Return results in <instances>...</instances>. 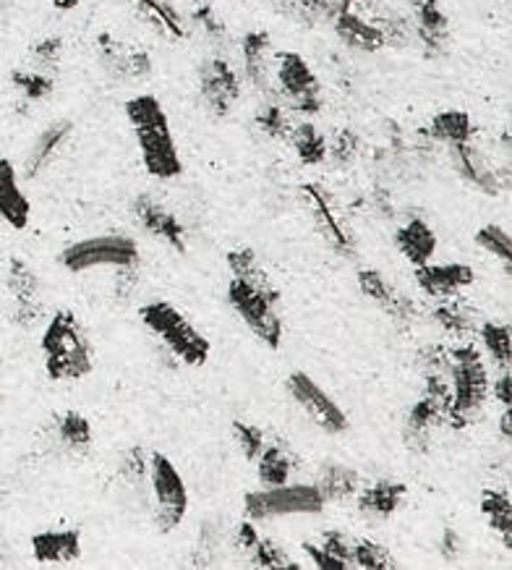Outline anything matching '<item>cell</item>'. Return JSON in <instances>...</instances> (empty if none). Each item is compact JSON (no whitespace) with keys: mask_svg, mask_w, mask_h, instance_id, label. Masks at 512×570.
<instances>
[{"mask_svg":"<svg viewBox=\"0 0 512 570\" xmlns=\"http://www.w3.org/2000/svg\"><path fill=\"white\" fill-rule=\"evenodd\" d=\"M32 217V205L21 189L19 170L9 157H0V220L13 230H24Z\"/></svg>","mask_w":512,"mask_h":570,"instance_id":"cell-21","label":"cell"},{"mask_svg":"<svg viewBox=\"0 0 512 570\" xmlns=\"http://www.w3.org/2000/svg\"><path fill=\"white\" fill-rule=\"evenodd\" d=\"M60 265L69 273H89V269L100 267H131L139 265V244L120 234L81 238V242L66 246L60 252Z\"/></svg>","mask_w":512,"mask_h":570,"instance_id":"cell-7","label":"cell"},{"mask_svg":"<svg viewBox=\"0 0 512 570\" xmlns=\"http://www.w3.org/2000/svg\"><path fill=\"white\" fill-rule=\"evenodd\" d=\"M73 124L60 118V121H52L48 129L40 131V137L35 139V145L29 147V153L24 157V178L35 181L40 178L45 170L50 168L52 160L60 155V149L66 147V141L71 139Z\"/></svg>","mask_w":512,"mask_h":570,"instance_id":"cell-22","label":"cell"},{"mask_svg":"<svg viewBox=\"0 0 512 570\" xmlns=\"http://www.w3.org/2000/svg\"><path fill=\"white\" fill-rule=\"evenodd\" d=\"M32 554L37 562H73L81 558L79 529L37 531L32 537Z\"/></svg>","mask_w":512,"mask_h":570,"instance_id":"cell-25","label":"cell"},{"mask_svg":"<svg viewBox=\"0 0 512 570\" xmlns=\"http://www.w3.org/2000/svg\"><path fill=\"white\" fill-rule=\"evenodd\" d=\"M228 267L233 281L228 285V302L244 325L269 348H280L283 320H280V291L275 288L273 277L259 265L254 249L228 252Z\"/></svg>","mask_w":512,"mask_h":570,"instance_id":"cell-1","label":"cell"},{"mask_svg":"<svg viewBox=\"0 0 512 570\" xmlns=\"http://www.w3.org/2000/svg\"><path fill=\"white\" fill-rule=\"evenodd\" d=\"M92 424L79 411H66L52 422V442L66 455H87L92 448Z\"/></svg>","mask_w":512,"mask_h":570,"instance_id":"cell-28","label":"cell"},{"mask_svg":"<svg viewBox=\"0 0 512 570\" xmlns=\"http://www.w3.org/2000/svg\"><path fill=\"white\" fill-rule=\"evenodd\" d=\"M450 157H453L457 176H461L465 184H471L473 189L484 191L489 197H496V194L510 189V168L496 170L494 165L489 163V157L481 153L473 141L453 145L450 147Z\"/></svg>","mask_w":512,"mask_h":570,"instance_id":"cell-15","label":"cell"},{"mask_svg":"<svg viewBox=\"0 0 512 570\" xmlns=\"http://www.w3.org/2000/svg\"><path fill=\"white\" fill-rule=\"evenodd\" d=\"M256 126H259L269 139H280V141H288L293 131L291 112L285 110L277 100H269L265 108L259 110V116H256Z\"/></svg>","mask_w":512,"mask_h":570,"instance_id":"cell-42","label":"cell"},{"mask_svg":"<svg viewBox=\"0 0 512 570\" xmlns=\"http://www.w3.org/2000/svg\"><path fill=\"white\" fill-rule=\"evenodd\" d=\"M233 438H236V445L240 453H244L246 461H256L259 459L262 448H265V432L259 430V426L254 424H246V422H233Z\"/></svg>","mask_w":512,"mask_h":570,"instance_id":"cell-46","label":"cell"},{"mask_svg":"<svg viewBox=\"0 0 512 570\" xmlns=\"http://www.w3.org/2000/svg\"><path fill=\"white\" fill-rule=\"evenodd\" d=\"M217 552H220V531H217L213 521H207L199 531L197 544H194L191 562L197 568H213L217 560Z\"/></svg>","mask_w":512,"mask_h":570,"instance_id":"cell-44","label":"cell"},{"mask_svg":"<svg viewBox=\"0 0 512 570\" xmlns=\"http://www.w3.org/2000/svg\"><path fill=\"white\" fill-rule=\"evenodd\" d=\"M419 362L424 377H450V364H453V358H450V348L440 346V343L421 351Z\"/></svg>","mask_w":512,"mask_h":570,"instance_id":"cell-48","label":"cell"},{"mask_svg":"<svg viewBox=\"0 0 512 570\" xmlns=\"http://www.w3.org/2000/svg\"><path fill=\"white\" fill-rule=\"evenodd\" d=\"M434 322L453 337H469L473 335V330L479 327L476 309H473L463 296L444 298V302L434 309Z\"/></svg>","mask_w":512,"mask_h":570,"instance_id":"cell-33","label":"cell"},{"mask_svg":"<svg viewBox=\"0 0 512 570\" xmlns=\"http://www.w3.org/2000/svg\"><path fill=\"white\" fill-rule=\"evenodd\" d=\"M126 118L131 126L145 170L157 181H173L184 174L173 126L163 102L155 95H137L126 102Z\"/></svg>","mask_w":512,"mask_h":570,"instance_id":"cell-2","label":"cell"},{"mask_svg":"<svg viewBox=\"0 0 512 570\" xmlns=\"http://www.w3.org/2000/svg\"><path fill=\"white\" fill-rule=\"evenodd\" d=\"M481 341L500 370H510L512 362V330L510 322H484L481 325Z\"/></svg>","mask_w":512,"mask_h":570,"instance_id":"cell-37","label":"cell"},{"mask_svg":"<svg viewBox=\"0 0 512 570\" xmlns=\"http://www.w3.org/2000/svg\"><path fill=\"white\" fill-rule=\"evenodd\" d=\"M405 494H408V487L393 482V479H382L358 494V513L372 521H387L403 505Z\"/></svg>","mask_w":512,"mask_h":570,"instance_id":"cell-24","label":"cell"},{"mask_svg":"<svg viewBox=\"0 0 512 570\" xmlns=\"http://www.w3.org/2000/svg\"><path fill=\"white\" fill-rule=\"evenodd\" d=\"M254 463H256V471H259V482L265 487L288 484L293 471H296V455H293L291 448L280 440L265 442L259 459Z\"/></svg>","mask_w":512,"mask_h":570,"instance_id":"cell-29","label":"cell"},{"mask_svg":"<svg viewBox=\"0 0 512 570\" xmlns=\"http://www.w3.org/2000/svg\"><path fill=\"white\" fill-rule=\"evenodd\" d=\"M97 56L102 69L116 81H141L152 73V58L147 50L120 42L110 35L97 37Z\"/></svg>","mask_w":512,"mask_h":570,"instance_id":"cell-16","label":"cell"},{"mask_svg":"<svg viewBox=\"0 0 512 570\" xmlns=\"http://www.w3.org/2000/svg\"><path fill=\"white\" fill-rule=\"evenodd\" d=\"M494 395L504 409L512 406V374H510V370H502L500 380H496V385H494Z\"/></svg>","mask_w":512,"mask_h":570,"instance_id":"cell-53","label":"cell"},{"mask_svg":"<svg viewBox=\"0 0 512 570\" xmlns=\"http://www.w3.org/2000/svg\"><path fill=\"white\" fill-rule=\"evenodd\" d=\"M424 395L413 403L403 430V442L413 453H426L432 434L447 424L450 397H453L450 377H424Z\"/></svg>","mask_w":512,"mask_h":570,"instance_id":"cell-9","label":"cell"},{"mask_svg":"<svg viewBox=\"0 0 512 570\" xmlns=\"http://www.w3.org/2000/svg\"><path fill=\"white\" fill-rule=\"evenodd\" d=\"M500 432H502V438H512V411H510V406L504 409V414H502V419H500Z\"/></svg>","mask_w":512,"mask_h":570,"instance_id":"cell-55","label":"cell"},{"mask_svg":"<svg viewBox=\"0 0 512 570\" xmlns=\"http://www.w3.org/2000/svg\"><path fill=\"white\" fill-rule=\"evenodd\" d=\"M194 24H197L215 45H223L228 40V29H225V24L217 19V13L209 9V6H201V9L194 11Z\"/></svg>","mask_w":512,"mask_h":570,"instance_id":"cell-49","label":"cell"},{"mask_svg":"<svg viewBox=\"0 0 512 570\" xmlns=\"http://www.w3.org/2000/svg\"><path fill=\"white\" fill-rule=\"evenodd\" d=\"M139 288V265H131V267H120L118 269V281H116V296L120 302H128V298H134Z\"/></svg>","mask_w":512,"mask_h":570,"instance_id":"cell-50","label":"cell"},{"mask_svg":"<svg viewBox=\"0 0 512 570\" xmlns=\"http://www.w3.org/2000/svg\"><path fill=\"white\" fill-rule=\"evenodd\" d=\"M351 558H353V568H364V570H393L397 568V562L393 558V552L380 542H372V539H358V542L351 544Z\"/></svg>","mask_w":512,"mask_h":570,"instance_id":"cell-40","label":"cell"},{"mask_svg":"<svg viewBox=\"0 0 512 570\" xmlns=\"http://www.w3.org/2000/svg\"><path fill=\"white\" fill-rule=\"evenodd\" d=\"M6 288L11 296V320L19 327H35L45 317L40 275L24 259L13 257L6 273Z\"/></svg>","mask_w":512,"mask_h":570,"instance_id":"cell-13","label":"cell"},{"mask_svg":"<svg viewBox=\"0 0 512 570\" xmlns=\"http://www.w3.org/2000/svg\"><path fill=\"white\" fill-rule=\"evenodd\" d=\"M325 508L314 484H280L248 492L244 498L246 519L254 523L285 519V515H316Z\"/></svg>","mask_w":512,"mask_h":570,"instance_id":"cell-6","label":"cell"},{"mask_svg":"<svg viewBox=\"0 0 512 570\" xmlns=\"http://www.w3.org/2000/svg\"><path fill=\"white\" fill-rule=\"evenodd\" d=\"M450 358H453V364H450L453 397H450L447 424L453 430H465L484 409L489 395V372L479 348L471 346V343L450 348Z\"/></svg>","mask_w":512,"mask_h":570,"instance_id":"cell-4","label":"cell"},{"mask_svg":"<svg viewBox=\"0 0 512 570\" xmlns=\"http://www.w3.org/2000/svg\"><path fill=\"white\" fill-rule=\"evenodd\" d=\"M301 194H304L308 213H312L314 228L319 230V236L325 238L329 249L341 254V257H353V254H356V236H353V230L345 225L343 215L337 213L333 194L319 184L301 186Z\"/></svg>","mask_w":512,"mask_h":570,"instance_id":"cell-12","label":"cell"},{"mask_svg":"<svg viewBox=\"0 0 512 570\" xmlns=\"http://www.w3.org/2000/svg\"><path fill=\"white\" fill-rule=\"evenodd\" d=\"M149 487L155 494V523L160 534H170L188 513V490L184 476L168 455H149Z\"/></svg>","mask_w":512,"mask_h":570,"instance_id":"cell-10","label":"cell"},{"mask_svg":"<svg viewBox=\"0 0 512 570\" xmlns=\"http://www.w3.org/2000/svg\"><path fill=\"white\" fill-rule=\"evenodd\" d=\"M288 141L296 149L298 160L304 165H319L327 160V139L322 137L314 124H298L293 126Z\"/></svg>","mask_w":512,"mask_h":570,"instance_id":"cell-36","label":"cell"},{"mask_svg":"<svg viewBox=\"0 0 512 570\" xmlns=\"http://www.w3.org/2000/svg\"><path fill=\"white\" fill-rule=\"evenodd\" d=\"M60 58H63V40L60 37H45V40L35 42L32 50H29L32 69L50 73V77L58 71Z\"/></svg>","mask_w":512,"mask_h":570,"instance_id":"cell-43","label":"cell"},{"mask_svg":"<svg viewBox=\"0 0 512 570\" xmlns=\"http://www.w3.org/2000/svg\"><path fill=\"white\" fill-rule=\"evenodd\" d=\"M461 550H463V542H461V537H457V531L444 529V537H442V554H444V558L457 560Z\"/></svg>","mask_w":512,"mask_h":570,"instance_id":"cell-54","label":"cell"},{"mask_svg":"<svg viewBox=\"0 0 512 570\" xmlns=\"http://www.w3.org/2000/svg\"><path fill=\"white\" fill-rule=\"evenodd\" d=\"M256 539H259V531H256V523L254 521H244L236 531V544L240 547V550L248 552L254 547Z\"/></svg>","mask_w":512,"mask_h":570,"instance_id":"cell-52","label":"cell"},{"mask_svg":"<svg viewBox=\"0 0 512 570\" xmlns=\"http://www.w3.org/2000/svg\"><path fill=\"white\" fill-rule=\"evenodd\" d=\"M273 79L275 89H280L283 100L291 105V110L301 116H316L322 110V87L312 66L304 56L293 50H277L273 58Z\"/></svg>","mask_w":512,"mask_h":570,"instance_id":"cell-8","label":"cell"},{"mask_svg":"<svg viewBox=\"0 0 512 570\" xmlns=\"http://www.w3.org/2000/svg\"><path fill=\"white\" fill-rule=\"evenodd\" d=\"M11 85L17 89L19 97L24 102H42L45 97L52 95V77L45 71H37L29 66V69H17L11 73Z\"/></svg>","mask_w":512,"mask_h":570,"instance_id":"cell-39","label":"cell"},{"mask_svg":"<svg viewBox=\"0 0 512 570\" xmlns=\"http://www.w3.org/2000/svg\"><path fill=\"white\" fill-rule=\"evenodd\" d=\"M137 9V13L147 24H152L157 32L170 37V40H186L188 29L186 21L180 19L176 6L170 0H128Z\"/></svg>","mask_w":512,"mask_h":570,"instance_id":"cell-31","label":"cell"},{"mask_svg":"<svg viewBox=\"0 0 512 570\" xmlns=\"http://www.w3.org/2000/svg\"><path fill=\"white\" fill-rule=\"evenodd\" d=\"M476 244L481 249H486L489 254H494L496 259H502L504 265H510L512 259V242L510 234L500 225H484V228L476 234Z\"/></svg>","mask_w":512,"mask_h":570,"instance_id":"cell-45","label":"cell"},{"mask_svg":"<svg viewBox=\"0 0 512 570\" xmlns=\"http://www.w3.org/2000/svg\"><path fill=\"white\" fill-rule=\"evenodd\" d=\"M358 149H361V139L351 129L337 131L335 139L327 141V157L335 165H343V168H345V165H351L353 160H356Z\"/></svg>","mask_w":512,"mask_h":570,"instance_id":"cell-47","label":"cell"},{"mask_svg":"<svg viewBox=\"0 0 512 570\" xmlns=\"http://www.w3.org/2000/svg\"><path fill=\"white\" fill-rule=\"evenodd\" d=\"M358 288L368 302H374L384 314H390L401 327L411 325V322L416 320V306H413L411 298L403 296L401 291H397L382 273H376V269H361Z\"/></svg>","mask_w":512,"mask_h":570,"instance_id":"cell-18","label":"cell"},{"mask_svg":"<svg viewBox=\"0 0 512 570\" xmlns=\"http://www.w3.org/2000/svg\"><path fill=\"white\" fill-rule=\"evenodd\" d=\"M131 209L134 215H137V223L147 230V234L160 238V242L173 246V249L180 254L186 252V228L170 209H165L160 205V202L147 197V194H139Z\"/></svg>","mask_w":512,"mask_h":570,"instance_id":"cell-19","label":"cell"},{"mask_svg":"<svg viewBox=\"0 0 512 570\" xmlns=\"http://www.w3.org/2000/svg\"><path fill=\"white\" fill-rule=\"evenodd\" d=\"M81 0H52V6H56L58 11H73Z\"/></svg>","mask_w":512,"mask_h":570,"instance_id":"cell-56","label":"cell"},{"mask_svg":"<svg viewBox=\"0 0 512 570\" xmlns=\"http://www.w3.org/2000/svg\"><path fill=\"white\" fill-rule=\"evenodd\" d=\"M275 9L285 13V17H291L293 21H304V24H308L312 21V3L308 0H273Z\"/></svg>","mask_w":512,"mask_h":570,"instance_id":"cell-51","label":"cell"},{"mask_svg":"<svg viewBox=\"0 0 512 570\" xmlns=\"http://www.w3.org/2000/svg\"><path fill=\"white\" fill-rule=\"evenodd\" d=\"M314 487L319 490L322 500L325 502H345L351 500L353 494H358L361 476L358 471H353L351 466H343V463H327Z\"/></svg>","mask_w":512,"mask_h":570,"instance_id":"cell-32","label":"cell"},{"mask_svg":"<svg viewBox=\"0 0 512 570\" xmlns=\"http://www.w3.org/2000/svg\"><path fill=\"white\" fill-rule=\"evenodd\" d=\"M351 539L341 531H327V534H322L319 542H306L304 552L322 570H351Z\"/></svg>","mask_w":512,"mask_h":570,"instance_id":"cell-30","label":"cell"},{"mask_svg":"<svg viewBox=\"0 0 512 570\" xmlns=\"http://www.w3.org/2000/svg\"><path fill=\"white\" fill-rule=\"evenodd\" d=\"M335 24V32L341 40L348 45L353 50H364V52H374V50H382L384 45H387V37L380 29L376 21H368L366 17H361L356 13V9H345L337 13L333 19Z\"/></svg>","mask_w":512,"mask_h":570,"instance_id":"cell-23","label":"cell"},{"mask_svg":"<svg viewBox=\"0 0 512 570\" xmlns=\"http://www.w3.org/2000/svg\"><path fill=\"white\" fill-rule=\"evenodd\" d=\"M293 403L327 434H343L348 430V416L337 403L329 397V393L316 380L308 377L306 372H293L288 382H285Z\"/></svg>","mask_w":512,"mask_h":570,"instance_id":"cell-11","label":"cell"},{"mask_svg":"<svg viewBox=\"0 0 512 570\" xmlns=\"http://www.w3.org/2000/svg\"><path fill=\"white\" fill-rule=\"evenodd\" d=\"M473 267L469 265H432V262H426V265L416 267V281L421 285V291H424L426 296L432 298H453V296H461L465 288H471L473 285Z\"/></svg>","mask_w":512,"mask_h":570,"instance_id":"cell-20","label":"cell"},{"mask_svg":"<svg viewBox=\"0 0 512 570\" xmlns=\"http://www.w3.org/2000/svg\"><path fill=\"white\" fill-rule=\"evenodd\" d=\"M248 554V566L254 568H298L296 560H291V554L283 550L280 544L275 542V539H267V537H259L254 542L252 550L246 552Z\"/></svg>","mask_w":512,"mask_h":570,"instance_id":"cell-41","label":"cell"},{"mask_svg":"<svg viewBox=\"0 0 512 570\" xmlns=\"http://www.w3.org/2000/svg\"><path fill=\"white\" fill-rule=\"evenodd\" d=\"M199 95L215 118H228L240 97V81L225 58H209L199 69Z\"/></svg>","mask_w":512,"mask_h":570,"instance_id":"cell-14","label":"cell"},{"mask_svg":"<svg viewBox=\"0 0 512 570\" xmlns=\"http://www.w3.org/2000/svg\"><path fill=\"white\" fill-rule=\"evenodd\" d=\"M429 137L442 145L453 147L463 145V141H473V121L469 112L463 110H442L436 112L429 124Z\"/></svg>","mask_w":512,"mask_h":570,"instance_id":"cell-34","label":"cell"},{"mask_svg":"<svg viewBox=\"0 0 512 570\" xmlns=\"http://www.w3.org/2000/svg\"><path fill=\"white\" fill-rule=\"evenodd\" d=\"M0 406H3V390H0Z\"/></svg>","mask_w":512,"mask_h":570,"instance_id":"cell-57","label":"cell"},{"mask_svg":"<svg viewBox=\"0 0 512 570\" xmlns=\"http://www.w3.org/2000/svg\"><path fill=\"white\" fill-rule=\"evenodd\" d=\"M42 362L52 382H79L95 366L92 341L73 312L60 309L42 333Z\"/></svg>","mask_w":512,"mask_h":570,"instance_id":"cell-3","label":"cell"},{"mask_svg":"<svg viewBox=\"0 0 512 570\" xmlns=\"http://www.w3.org/2000/svg\"><path fill=\"white\" fill-rule=\"evenodd\" d=\"M139 317L145 322V327L152 333L165 348L170 351L178 362L186 366H205L213 346L197 327L191 325V320L184 312L176 309L170 302H149L139 309Z\"/></svg>","mask_w":512,"mask_h":570,"instance_id":"cell-5","label":"cell"},{"mask_svg":"<svg viewBox=\"0 0 512 570\" xmlns=\"http://www.w3.org/2000/svg\"><path fill=\"white\" fill-rule=\"evenodd\" d=\"M118 476L128 490L141 492L149 482V453L141 445L128 448L124 455H120L118 463Z\"/></svg>","mask_w":512,"mask_h":570,"instance_id":"cell-38","label":"cell"},{"mask_svg":"<svg viewBox=\"0 0 512 570\" xmlns=\"http://www.w3.org/2000/svg\"><path fill=\"white\" fill-rule=\"evenodd\" d=\"M481 513L489 521L496 534L502 537V544L512 547V500L508 490H484L481 494Z\"/></svg>","mask_w":512,"mask_h":570,"instance_id":"cell-35","label":"cell"},{"mask_svg":"<svg viewBox=\"0 0 512 570\" xmlns=\"http://www.w3.org/2000/svg\"><path fill=\"white\" fill-rule=\"evenodd\" d=\"M395 246L413 267H421V265H426V262H432V257H434L436 234L432 230V225L424 220V217H411L403 228H397Z\"/></svg>","mask_w":512,"mask_h":570,"instance_id":"cell-27","label":"cell"},{"mask_svg":"<svg viewBox=\"0 0 512 570\" xmlns=\"http://www.w3.org/2000/svg\"><path fill=\"white\" fill-rule=\"evenodd\" d=\"M240 58H244V73L256 92L267 100H275V79H273V37L265 29H254L240 40Z\"/></svg>","mask_w":512,"mask_h":570,"instance_id":"cell-17","label":"cell"},{"mask_svg":"<svg viewBox=\"0 0 512 570\" xmlns=\"http://www.w3.org/2000/svg\"><path fill=\"white\" fill-rule=\"evenodd\" d=\"M416 29L424 42L426 56H444L450 42V21L440 9V0H419L416 3Z\"/></svg>","mask_w":512,"mask_h":570,"instance_id":"cell-26","label":"cell"}]
</instances>
